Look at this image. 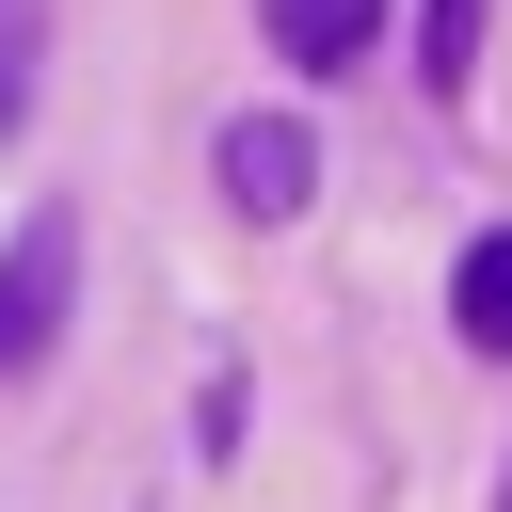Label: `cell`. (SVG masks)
I'll return each instance as SVG.
<instances>
[{
    "mask_svg": "<svg viewBox=\"0 0 512 512\" xmlns=\"http://www.w3.org/2000/svg\"><path fill=\"white\" fill-rule=\"evenodd\" d=\"M256 32H272L304 80H336V64H368V48H384V0H256Z\"/></svg>",
    "mask_w": 512,
    "mask_h": 512,
    "instance_id": "cell-3",
    "label": "cell"
},
{
    "mask_svg": "<svg viewBox=\"0 0 512 512\" xmlns=\"http://www.w3.org/2000/svg\"><path fill=\"white\" fill-rule=\"evenodd\" d=\"M448 320H464V352H512V224H480V240H464Z\"/></svg>",
    "mask_w": 512,
    "mask_h": 512,
    "instance_id": "cell-4",
    "label": "cell"
},
{
    "mask_svg": "<svg viewBox=\"0 0 512 512\" xmlns=\"http://www.w3.org/2000/svg\"><path fill=\"white\" fill-rule=\"evenodd\" d=\"M496 512H512V480H496Z\"/></svg>",
    "mask_w": 512,
    "mask_h": 512,
    "instance_id": "cell-7",
    "label": "cell"
},
{
    "mask_svg": "<svg viewBox=\"0 0 512 512\" xmlns=\"http://www.w3.org/2000/svg\"><path fill=\"white\" fill-rule=\"evenodd\" d=\"M208 160H224V208H240V224H288V208L320 192V144H304L288 112H240V128L208 144Z\"/></svg>",
    "mask_w": 512,
    "mask_h": 512,
    "instance_id": "cell-2",
    "label": "cell"
},
{
    "mask_svg": "<svg viewBox=\"0 0 512 512\" xmlns=\"http://www.w3.org/2000/svg\"><path fill=\"white\" fill-rule=\"evenodd\" d=\"M480 16H496V0H416V80H432V96L480 80Z\"/></svg>",
    "mask_w": 512,
    "mask_h": 512,
    "instance_id": "cell-5",
    "label": "cell"
},
{
    "mask_svg": "<svg viewBox=\"0 0 512 512\" xmlns=\"http://www.w3.org/2000/svg\"><path fill=\"white\" fill-rule=\"evenodd\" d=\"M32 96V48H16V0H0V112Z\"/></svg>",
    "mask_w": 512,
    "mask_h": 512,
    "instance_id": "cell-6",
    "label": "cell"
},
{
    "mask_svg": "<svg viewBox=\"0 0 512 512\" xmlns=\"http://www.w3.org/2000/svg\"><path fill=\"white\" fill-rule=\"evenodd\" d=\"M64 288H80V208H32L0 240V368H32L64 336Z\"/></svg>",
    "mask_w": 512,
    "mask_h": 512,
    "instance_id": "cell-1",
    "label": "cell"
}]
</instances>
